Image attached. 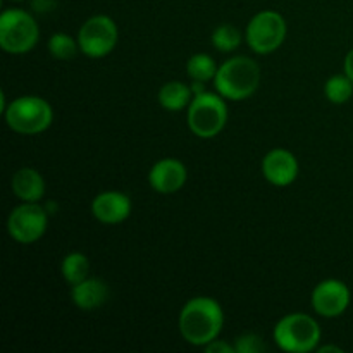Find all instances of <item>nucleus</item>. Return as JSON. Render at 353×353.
Returning a JSON list of instances; mask_svg holds the SVG:
<instances>
[{"label": "nucleus", "mask_w": 353, "mask_h": 353, "mask_svg": "<svg viewBox=\"0 0 353 353\" xmlns=\"http://www.w3.org/2000/svg\"><path fill=\"white\" fill-rule=\"evenodd\" d=\"M317 350L319 352H336V353H341L343 350H341V348H338V347H331V345H327V347H321V348H317Z\"/></svg>", "instance_id": "25"}, {"label": "nucleus", "mask_w": 353, "mask_h": 353, "mask_svg": "<svg viewBox=\"0 0 353 353\" xmlns=\"http://www.w3.org/2000/svg\"><path fill=\"white\" fill-rule=\"evenodd\" d=\"M224 314L219 303L209 296H196L186 302L179 314L181 336L195 347H205L219 336Z\"/></svg>", "instance_id": "1"}, {"label": "nucleus", "mask_w": 353, "mask_h": 353, "mask_svg": "<svg viewBox=\"0 0 353 353\" xmlns=\"http://www.w3.org/2000/svg\"><path fill=\"white\" fill-rule=\"evenodd\" d=\"M326 99L333 103H345L353 95V81L347 74L331 76L324 85Z\"/></svg>", "instance_id": "19"}, {"label": "nucleus", "mask_w": 353, "mask_h": 353, "mask_svg": "<svg viewBox=\"0 0 353 353\" xmlns=\"http://www.w3.org/2000/svg\"><path fill=\"white\" fill-rule=\"evenodd\" d=\"M12 192L23 202H38L45 193V181L38 171L23 168L12 176Z\"/></svg>", "instance_id": "15"}, {"label": "nucleus", "mask_w": 353, "mask_h": 353, "mask_svg": "<svg viewBox=\"0 0 353 353\" xmlns=\"http://www.w3.org/2000/svg\"><path fill=\"white\" fill-rule=\"evenodd\" d=\"M72 302L81 310H93L103 305L109 296V286L99 278H86L85 281L72 285Z\"/></svg>", "instance_id": "14"}, {"label": "nucleus", "mask_w": 353, "mask_h": 353, "mask_svg": "<svg viewBox=\"0 0 353 353\" xmlns=\"http://www.w3.org/2000/svg\"><path fill=\"white\" fill-rule=\"evenodd\" d=\"M54 110L40 97H21L6 107V123L19 134H40L50 128Z\"/></svg>", "instance_id": "3"}, {"label": "nucleus", "mask_w": 353, "mask_h": 353, "mask_svg": "<svg viewBox=\"0 0 353 353\" xmlns=\"http://www.w3.org/2000/svg\"><path fill=\"white\" fill-rule=\"evenodd\" d=\"M40 30L31 14L9 9L0 16V47L12 55L28 54L38 43Z\"/></svg>", "instance_id": "6"}, {"label": "nucleus", "mask_w": 353, "mask_h": 353, "mask_svg": "<svg viewBox=\"0 0 353 353\" xmlns=\"http://www.w3.org/2000/svg\"><path fill=\"white\" fill-rule=\"evenodd\" d=\"M234 350L238 353H261L268 350V347H265L261 336H257L254 333H245L236 340Z\"/></svg>", "instance_id": "22"}, {"label": "nucleus", "mask_w": 353, "mask_h": 353, "mask_svg": "<svg viewBox=\"0 0 353 353\" xmlns=\"http://www.w3.org/2000/svg\"><path fill=\"white\" fill-rule=\"evenodd\" d=\"M61 271L69 285H78V283L85 281L88 278L90 262L85 254H81V252H72V254H68L64 257Z\"/></svg>", "instance_id": "17"}, {"label": "nucleus", "mask_w": 353, "mask_h": 353, "mask_svg": "<svg viewBox=\"0 0 353 353\" xmlns=\"http://www.w3.org/2000/svg\"><path fill=\"white\" fill-rule=\"evenodd\" d=\"M350 305V290L340 279H326L312 292V307L319 316L338 317Z\"/></svg>", "instance_id": "10"}, {"label": "nucleus", "mask_w": 353, "mask_h": 353, "mask_svg": "<svg viewBox=\"0 0 353 353\" xmlns=\"http://www.w3.org/2000/svg\"><path fill=\"white\" fill-rule=\"evenodd\" d=\"M261 85V68L250 57L230 59L224 62L214 78L217 93L228 100H245L254 95Z\"/></svg>", "instance_id": "2"}, {"label": "nucleus", "mask_w": 353, "mask_h": 353, "mask_svg": "<svg viewBox=\"0 0 353 353\" xmlns=\"http://www.w3.org/2000/svg\"><path fill=\"white\" fill-rule=\"evenodd\" d=\"M224 97L202 92L193 95L188 105V128L195 137L214 138L224 130L228 123V107Z\"/></svg>", "instance_id": "4"}, {"label": "nucleus", "mask_w": 353, "mask_h": 353, "mask_svg": "<svg viewBox=\"0 0 353 353\" xmlns=\"http://www.w3.org/2000/svg\"><path fill=\"white\" fill-rule=\"evenodd\" d=\"M286 38V23L281 14L262 10L247 26V41L254 52L261 55L272 54Z\"/></svg>", "instance_id": "7"}, {"label": "nucleus", "mask_w": 353, "mask_h": 353, "mask_svg": "<svg viewBox=\"0 0 353 353\" xmlns=\"http://www.w3.org/2000/svg\"><path fill=\"white\" fill-rule=\"evenodd\" d=\"M48 226L47 210L37 202H24L10 212L7 231L17 243L30 245L40 240Z\"/></svg>", "instance_id": "9"}, {"label": "nucleus", "mask_w": 353, "mask_h": 353, "mask_svg": "<svg viewBox=\"0 0 353 353\" xmlns=\"http://www.w3.org/2000/svg\"><path fill=\"white\" fill-rule=\"evenodd\" d=\"M92 214L103 224H119L131 214L130 196L121 192H103L92 202Z\"/></svg>", "instance_id": "13"}, {"label": "nucleus", "mask_w": 353, "mask_h": 353, "mask_svg": "<svg viewBox=\"0 0 353 353\" xmlns=\"http://www.w3.org/2000/svg\"><path fill=\"white\" fill-rule=\"evenodd\" d=\"M241 43V33L231 24H223L212 33V45L221 52H231Z\"/></svg>", "instance_id": "21"}, {"label": "nucleus", "mask_w": 353, "mask_h": 353, "mask_svg": "<svg viewBox=\"0 0 353 353\" xmlns=\"http://www.w3.org/2000/svg\"><path fill=\"white\" fill-rule=\"evenodd\" d=\"M78 50V41L72 40V38L65 33H55L52 34L50 40H48V52H50L52 57L59 59V61H69V59L74 57Z\"/></svg>", "instance_id": "20"}, {"label": "nucleus", "mask_w": 353, "mask_h": 353, "mask_svg": "<svg viewBox=\"0 0 353 353\" xmlns=\"http://www.w3.org/2000/svg\"><path fill=\"white\" fill-rule=\"evenodd\" d=\"M262 172L271 185L288 186L299 176V161L292 152L274 148L262 161Z\"/></svg>", "instance_id": "11"}, {"label": "nucleus", "mask_w": 353, "mask_h": 353, "mask_svg": "<svg viewBox=\"0 0 353 353\" xmlns=\"http://www.w3.org/2000/svg\"><path fill=\"white\" fill-rule=\"evenodd\" d=\"M14 2H21V0H14Z\"/></svg>", "instance_id": "26"}, {"label": "nucleus", "mask_w": 353, "mask_h": 353, "mask_svg": "<svg viewBox=\"0 0 353 353\" xmlns=\"http://www.w3.org/2000/svg\"><path fill=\"white\" fill-rule=\"evenodd\" d=\"M188 172H186L185 164L178 159H162L155 162L154 168L148 174V183L152 188L159 193H176L185 186Z\"/></svg>", "instance_id": "12"}, {"label": "nucleus", "mask_w": 353, "mask_h": 353, "mask_svg": "<svg viewBox=\"0 0 353 353\" xmlns=\"http://www.w3.org/2000/svg\"><path fill=\"white\" fill-rule=\"evenodd\" d=\"M192 97L193 90L179 81H169L159 90V103L171 112H178L188 107L193 100Z\"/></svg>", "instance_id": "16"}, {"label": "nucleus", "mask_w": 353, "mask_h": 353, "mask_svg": "<svg viewBox=\"0 0 353 353\" xmlns=\"http://www.w3.org/2000/svg\"><path fill=\"white\" fill-rule=\"evenodd\" d=\"M217 65L214 59L207 54H195L190 57L188 64H186V72L193 81L207 83L210 79L216 78L217 74Z\"/></svg>", "instance_id": "18"}, {"label": "nucleus", "mask_w": 353, "mask_h": 353, "mask_svg": "<svg viewBox=\"0 0 353 353\" xmlns=\"http://www.w3.org/2000/svg\"><path fill=\"white\" fill-rule=\"evenodd\" d=\"M117 26L109 16H93L79 28V50L92 59L109 55L117 43Z\"/></svg>", "instance_id": "8"}, {"label": "nucleus", "mask_w": 353, "mask_h": 353, "mask_svg": "<svg viewBox=\"0 0 353 353\" xmlns=\"http://www.w3.org/2000/svg\"><path fill=\"white\" fill-rule=\"evenodd\" d=\"M205 352L207 353H234V347H231V345L224 343V341H219V340H214L210 341L209 345H205Z\"/></svg>", "instance_id": "23"}, {"label": "nucleus", "mask_w": 353, "mask_h": 353, "mask_svg": "<svg viewBox=\"0 0 353 353\" xmlns=\"http://www.w3.org/2000/svg\"><path fill=\"white\" fill-rule=\"evenodd\" d=\"M345 74L353 81V48L347 54L345 57Z\"/></svg>", "instance_id": "24"}, {"label": "nucleus", "mask_w": 353, "mask_h": 353, "mask_svg": "<svg viewBox=\"0 0 353 353\" xmlns=\"http://www.w3.org/2000/svg\"><path fill=\"white\" fill-rule=\"evenodd\" d=\"M274 340L285 352H312L321 341V327L316 319L307 314H290L276 324Z\"/></svg>", "instance_id": "5"}]
</instances>
